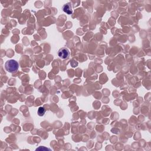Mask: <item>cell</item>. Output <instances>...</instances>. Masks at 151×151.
Returning <instances> with one entry per match:
<instances>
[{"instance_id":"cell-4","label":"cell","mask_w":151,"mask_h":151,"mask_svg":"<svg viewBox=\"0 0 151 151\" xmlns=\"http://www.w3.org/2000/svg\"><path fill=\"white\" fill-rule=\"evenodd\" d=\"M46 109H45L44 107H40L39 109H38L37 113L40 116H43L44 115L45 113H46Z\"/></svg>"},{"instance_id":"cell-1","label":"cell","mask_w":151,"mask_h":151,"mask_svg":"<svg viewBox=\"0 0 151 151\" xmlns=\"http://www.w3.org/2000/svg\"><path fill=\"white\" fill-rule=\"evenodd\" d=\"M5 68L8 72L14 73L18 70L19 64L16 60H10L5 63Z\"/></svg>"},{"instance_id":"cell-3","label":"cell","mask_w":151,"mask_h":151,"mask_svg":"<svg viewBox=\"0 0 151 151\" xmlns=\"http://www.w3.org/2000/svg\"><path fill=\"white\" fill-rule=\"evenodd\" d=\"M63 10L64 12H66V13H67V14H71L73 13L71 6L69 4H67L64 5L63 7Z\"/></svg>"},{"instance_id":"cell-2","label":"cell","mask_w":151,"mask_h":151,"mask_svg":"<svg viewBox=\"0 0 151 151\" xmlns=\"http://www.w3.org/2000/svg\"><path fill=\"white\" fill-rule=\"evenodd\" d=\"M59 57L62 59H66L70 55L69 50L66 48H62L58 52Z\"/></svg>"},{"instance_id":"cell-5","label":"cell","mask_w":151,"mask_h":151,"mask_svg":"<svg viewBox=\"0 0 151 151\" xmlns=\"http://www.w3.org/2000/svg\"><path fill=\"white\" fill-rule=\"evenodd\" d=\"M36 150H50V149L46 148H44V147H43V146H40V148H37Z\"/></svg>"}]
</instances>
